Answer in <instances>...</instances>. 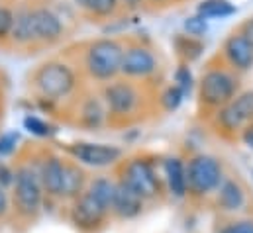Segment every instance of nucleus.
<instances>
[{
	"instance_id": "obj_1",
	"label": "nucleus",
	"mask_w": 253,
	"mask_h": 233,
	"mask_svg": "<svg viewBox=\"0 0 253 233\" xmlns=\"http://www.w3.org/2000/svg\"><path fill=\"white\" fill-rule=\"evenodd\" d=\"M122 184H126L129 190H133L139 198L145 202L161 200L165 194L163 178L155 163L145 155H133L122 161L120 171L116 176Z\"/></svg>"
},
{
	"instance_id": "obj_2",
	"label": "nucleus",
	"mask_w": 253,
	"mask_h": 233,
	"mask_svg": "<svg viewBox=\"0 0 253 233\" xmlns=\"http://www.w3.org/2000/svg\"><path fill=\"white\" fill-rule=\"evenodd\" d=\"M240 78L238 75L226 65V67H208L198 82V106L206 112H212V116L230 104L238 96Z\"/></svg>"
},
{
	"instance_id": "obj_3",
	"label": "nucleus",
	"mask_w": 253,
	"mask_h": 233,
	"mask_svg": "<svg viewBox=\"0 0 253 233\" xmlns=\"http://www.w3.org/2000/svg\"><path fill=\"white\" fill-rule=\"evenodd\" d=\"M185 171H187V192H189L187 198L198 202L210 200L220 188L222 180L226 178L222 161L208 153H196L189 157V161L185 163Z\"/></svg>"
},
{
	"instance_id": "obj_4",
	"label": "nucleus",
	"mask_w": 253,
	"mask_h": 233,
	"mask_svg": "<svg viewBox=\"0 0 253 233\" xmlns=\"http://www.w3.org/2000/svg\"><path fill=\"white\" fill-rule=\"evenodd\" d=\"M12 200L14 210L20 218L32 220L42 212L43 206V186L36 167L32 165H20L14 171V184H12Z\"/></svg>"
},
{
	"instance_id": "obj_5",
	"label": "nucleus",
	"mask_w": 253,
	"mask_h": 233,
	"mask_svg": "<svg viewBox=\"0 0 253 233\" xmlns=\"http://www.w3.org/2000/svg\"><path fill=\"white\" fill-rule=\"evenodd\" d=\"M124 55V45L114 38H100L86 47V71L94 80L106 82L120 75V65Z\"/></svg>"
},
{
	"instance_id": "obj_6",
	"label": "nucleus",
	"mask_w": 253,
	"mask_h": 233,
	"mask_svg": "<svg viewBox=\"0 0 253 233\" xmlns=\"http://www.w3.org/2000/svg\"><path fill=\"white\" fill-rule=\"evenodd\" d=\"M104 104L106 114L112 117H118L122 121H129L137 116V112L143 108L141 90L129 80H114L104 86Z\"/></svg>"
},
{
	"instance_id": "obj_7",
	"label": "nucleus",
	"mask_w": 253,
	"mask_h": 233,
	"mask_svg": "<svg viewBox=\"0 0 253 233\" xmlns=\"http://www.w3.org/2000/svg\"><path fill=\"white\" fill-rule=\"evenodd\" d=\"M34 82L43 98L59 100L73 92V88L77 84V77L69 65L59 63V61H51V63L42 65L36 71Z\"/></svg>"
},
{
	"instance_id": "obj_8",
	"label": "nucleus",
	"mask_w": 253,
	"mask_h": 233,
	"mask_svg": "<svg viewBox=\"0 0 253 233\" xmlns=\"http://www.w3.org/2000/svg\"><path fill=\"white\" fill-rule=\"evenodd\" d=\"M212 202L214 208L228 218H242L252 210V196L248 192V186L238 176L226 175L220 188L212 196Z\"/></svg>"
},
{
	"instance_id": "obj_9",
	"label": "nucleus",
	"mask_w": 253,
	"mask_h": 233,
	"mask_svg": "<svg viewBox=\"0 0 253 233\" xmlns=\"http://www.w3.org/2000/svg\"><path fill=\"white\" fill-rule=\"evenodd\" d=\"M69 218H71V224L79 232L96 233L106 226V222L112 216H110V208H106L104 204H100L90 194L83 192L77 200H73L71 210H69Z\"/></svg>"
},
{
	"instance_id": "obj_10",
	"label": "nucleus",
	"mask_w": 253,
	"mask_h": 233,
	"mask_svg": "<svg viewBox=\"0 0 253 233\" xmlns=\"http://www.w3.org/2000/svg\"><path fill=\"white\" fill-rule=\"evenodd\" d=\"M67 153L73 157L77 165L90 167V169H106L114 167L122 161L124 151L116 145L108 143H90V141H77L67 145Z\"/></svg>"
},
{
	"instance_id": "obj_11",
	"label": "nucleus",
	"mask_w": 253,
	"mask_h": 233,
	"mask_svg": "<svg viewBox=\"0 0 253 233\" xmlns=\"http://www.w3.org/2000/svg\"><path fill=\"white\" fill-rule=\"evenodd\" d=\"M157 57L155 53L143 45V43H131L124 47L122 65H120V75L126 78H149L157 71Z\"/></svg>"
},
{
	"instance_id": "obj_12",
	"label": "nucleus",
	"mask_w": 253,
	"mask_h": 233,
	"mask_svg": "<svg viewBox=\"0 0 253 233\" xmlns=\"http://www.w3.org/2000/svg\"><path fill=\"white\" fill-rule=\"evenodd\" d=\"M222 59L234 73H246L253 67V47L238 32H234L222 45Z\"/></svg>"
},
{
	"instance_id": "obj_13",
	"label": "nucleus",
	"mask_w": 253,
	"mask_h": 233,
	"mask_svg": "<svg viewBox=\"0 0 253 233\" xmlns=\"http://www.w3.org/2000/svg\"><path fill=\"white\" fill-rule=\"evenodd\" d=\"M145 206H147V202L143 198H139L133 190H129L126 184H122L116 178V192H114V200H112V218H116L120 222H131L143 214Z\"/></svg>"
},
{
	"instance_id": "obj_14",
	"label": "nucleus",
	"mask_w": 253,
	"mask_h": 233,
	"mask_svg": "<svg viewBox=\"0 0 253 233\" xmlns=\"http://www.w3.org/2000/svg\"><path fill=\"white\" fill-rule=\"evenodd\" d=\"M161 178L165 192L175 200H185L189 196L187 192V171L185 161L181 157H167L161 161Z\"/></svg>"
},
{
	"instance_id": "obj_15",
	"label": "nucleus",
	"mask_w": 253,
	"mask_h": 233,
	"mask_svg": "<svg viewBox=\"0 0 253 233\" xmlns=\"http://www.w3.org/2000/svg\"><path fill=\"white\" fill-rule=\"evenodd\" d=\"M63 169L65 161L57 155H47L43 161H40V165L36 167L43 192L51 198H59L61 194V182H63Z\"/></svg>"
},
{
	"instance_id": "obj_16",
	"label": "nucleus",
	"mask_w": 253,
	"mask_h": 233,
	"mask_svg": "<svg viewBox=\"0 0 253 233\" xmlns=\"http://www.w3.org/2000/svg\"><path fill=\"white\" fill-rule=\"evenodd\" d=\"M32 22L36 39L42 41H57L63 34V24L57 14H53L49 8H36L32 10Z\"/></svg>"
},
{
	"instance_id": "obj_17",
	"label": "nucleus",
	"mask_w": 253,
	"mask_h": 233,
	"mask_svg": "<svg viewBox=\"0 0 253 233\" xmlns=\"http://www.w3.org/2000/svg\"><path fill=\"white\" fill-rule=\"evenodd\" d=\"M86 173L81 169V165L77 163H67L65 161V169H63V182H61V194L59 198L63 200H77L84 188H86Z\"/></svg>"
},
{
	"instance_id": "obj_18",
	"label": "nucleus",
	"mask_w": 253,
	"mask_h": 233,
	"mask_svg": "<svg viewBox=\"0 0 253 233\" xmlns=\"http://www.w3.org/2000/svg\"><path fill=\"white\" fill-rule=\"evenodd\" d=\"M212 123H214V127H216V131H218L220 135L230 137V139L238 137V135L242 133V129L246 127V123L242 121V117L234 112V108H232L230 104H226L224 108H220V110L212 116Z\"/></svg>"
},
{
	"instance_id": "obj_19",
	"label": "nucleus",
	"mask_w": 253,
	"mask_h": 233,
	"mask_svg": "<svg viewBox=\"0 0 253 233\" xmlns=\"http://www.w3.org/2000/svg\"><path fill=\"white\" fill-rule=\"evenodd\" d=\"M173 47L183 63H192L204 53V43L198 38H192L187 34H177L173 38Z\"/></svg>"
},
{
	"instance_id": "obj_20",
	"label": "nucleus",
	"mask_w": 253,
	"mask_h": 233,
	"mask_svg": "<svg viewBox=\"0 0 253 233\" xmlns=\"http://www.w3.org/2000/svg\"><path fill=\"white\" fill-rule=\"evenodd\" d=\"M10 36L18 43H30V41L36 39L34 22H32V10H22V12H18L14 16V24H12Z\"/></svg>"
},
{
	"instance_id": "obj_21",
	"label": "nucleus",
	"mask_w": 253,
	"mask_h": 233,
	"mask_svg": "<svg viewBox=\"0 0 253 233\" xmlns=\"http://www.w3.org/2000/svg\"><path fill=\"white\" fill-rule=\"evenodd\" d=\"M196 14L202 16L204 20L212 18H228L236 14V6L230 0H202L196 6Z\"/></svg>"
},
{
	"instance_id": "obj_22",
	"label": "nucleus",
	"mask_w": 253,
	"mask_h": 233,
	"mask_svg": "<svg viewBox=\"0 0 253 233\" xmlns=\"http://www.w3.org/2000/svg\"><path fill=\"white\" fill-rule=\"evenodd\" d=\"M106 119V110L98 98H88L83 108H81V123L88 129H96L104 123Z\"/></svg>"
},
{
	"instance_id": "obj_23",
	"label": "nucleus",
	"mask_w": 253,
	"mask_h": 233,
	"mask_svg": "<svg viewBox=\"0 0 253 233\" xmlns=\"http://www.w3.org/2000/svg\"><path fill=\"white\" fill-rule=\"evenodd\" d=\"M230 106L234 108V112L242 117V121L248 125L253 121V90H246L242 94H238Z\"/></svg>"
},
{
	"instance_id": "obj_24",
	"label": "nucleus",
	"mask_w": 253,
	"mask_h": 233,
	"mask_svg": "<svg viewBox=\"0 0 253 233\" xmlns=\"http://www.w3.org/2000/svg\"><path fill=\"white\" fill-rule=\"evenodd\" d=\"M183 98H185V92H183L179 86L169 84V86H165L163 92L159 94V104H161V108H163L165 112H173V110H177V108L181 106Z\"/></svg>"
},
{
	"instance_id": "obj_25",
	"label": "nucleus",
	"mask_w": 253,
	"mask_h": 233,
	"mask_svg": "<svg viewBox=\"0 0 253 233\" xmlns=\"http://www.w3.org/2000/svg\"><path fill=\"white\" fill-rule=\"evenodd\" d=\"M216 233H253V216L230 218L216 230Z\"/></svg>"
},
{
	"instance_id": "obj_26",
	"label": "nucleus",
	"mask_w": 253,
	"mask_h": 233,
	"mask_svg": "<svg viewBox=\"0 0 253 233\" xmlns=\"http://www.w3.org/2000/svg\"><path fill=\"white\" fill-rule=\"evenodd\" d=\"M24 127H26L32 135H38V137H51V135L57 131L49 121H45V119H42V117H38V116L24 117Z\"/></svg>"
},
{
	"instance_id": "obj_27",
	"label": "nucleus",
	"mask_w": 253,
	"mask_h": 233,
	"mask_svg": "<svg viewBox=\"0 0 253 233\" xmlns=\"http://www.w3.org/2000/svg\"><path fill=\"white\" fill-rule=\"evenodd\" d=\"M120 0H88L86 10L96 18H110L116 14Z\"/></svg>"
},
{
	"instance_id": "obj_28",
	"label": "nucleus",
	"mask_w": 253,
	"mask_h": 233,
	"mask_svg": "<svg viewBox=\"0 0 253 233\" xmlns=\"http://www.w3.org/2000/svg\"><path fill=\"white\" fill-rule=\"evenodd\" d=\"M185 32H187V36H192V38H202L204 34H206V30H208V24H206V20L202 18V16H198V14H194V16H189L187 20H185Z\"/></svg>"
},
{
	"instance_id": "obj_29",
	"label": "nucleus",
	"mask_w": 253,
	"mask_h": 233,
	"mask_svg": "<svg viewBox=\"0 0 253 233\" xmlns=\"http://www.w3.org/2000/svg\"><path fill=\"white\" fill-rule=\"evenodd\" d=\"M192 73H190L189 65L187 63H181L177 69H175V86H179L185 94L190 92V88H192Z\"/></svg>"
},
{
	"instance_id": "obj_30",
	"label": "nucleus",
	"mask_w": 253,
	"mask_h": 233,
	"mask_svg": "<svg viewBox=\"0 0 253 233\" xmlns=\"http://www.w3.org/2000/svg\"><path fill=\"white\" fill-rule=\"evenodd\" d=\"M20 141V133L18 131H8L0 135V157H8L14 153L16 145Z\"/></svg>"
},
{
	"instance_id": "obj_31",
	"label": "nucleus",
	"mask_w": 253,
	"mask_h": 233,
	"mask_svg": "<svg viewBox=\"0 0 253 233\" xmlns=\"http://www.w3.org/2000/svg\"><path fill=\"white\" fill-rule=\"evenodd\" d=\"M12 24H14V12L10 8H6V6H0V39L10 36Z\"/></svg>"
},
{
	"instance_id": "obj_32",
	"label": "nucleus",
	"mask_w": 253,
	"mask_h": 233,
	"mask_svg": "<svg viewBox=\"0 0 253 233\" xmlns=\"http://www.w3.org/2000/svg\"><path fill=\"white\" fill-rule=\"evenodd\" d=\"M238 34H240V36H242V38L253 47V16L252 18H248V20H244V22L240 24Z\"/></svg>"
},
{
	"instance_id": "obj_33",
	"label": "nucleus",
	"mask_w": 253,
	"mask_h": 233,
	"mask_svg": "<svg viewBox=\"0 0 253 233\" xmlns=\"http://www.w3.org/2000/svg\"><path fill=\"white\" fill-rule=\"evenodd\" d=\"M14 184V171L6 165H0V186L6 190V186Z\"/></svg>"
},
{
	"instance_id": "obj_34",
	"label": "nucleus",
	"mask_w": 253,
	"mask_h": 233,
	"mask_svg": "<svg viewBox=\"0 0 253 233\" xmlns=\"http://www.w3.org/2000/svg\"><path fill=\"white\" fill-rule=\"evenodd\" d=\"M10 212V198H8V192L0 186V220L6 218Z\"/></svg>"
},
{
	"instance_id": "obj_35",
	"label": "nucleus",
	"mask_w": 253,
	"mask_h": 233,
	"mask_svg": "<svg viewBox=\"0 0 253 233\" xmlns=\"http://www.w3.org/2000/svg\"><path fill=\"white\" fill-rule=\"evenodd\" d=\"M240 137H242V141H244L246 145L253 147V121H252V123H248V125H246L244 129H242Z\"/></svg>"
},
{
	"instance_id": "obj_36",
	"label": "nucleus",
	"mask_w": 253,
	"mask_h": 233,
	"mask_svg": "<svg viewBox=\"0 0 253 233\" xmlns=\"http://www.w3.org/2000/svg\"><path fill=\"white\" fill-rule=\"evenodd\" d=\"M141 2H143V0H124V4H126L127 10H135V8H139Z\"/></svg>"
},
{
	"instance_id": "obj_37",
	"label": "nucleus",
	"mask_w": 253,
	"mask_h": 233,
	"mask_svg": "<svg viewBox=\"0 0 253 233\" xmlns=\"http://www.w3.org/2000/svg\"><path fill=\"white\" fill-rule=\"evenodd\" d=\"M75 4H77V6H81V8H86L88 0H75Z\"/></svg>"
},
{
	"instance_id": "obj_38",
	"label": "nucleus",
	"mask_w": 253,
	"mask_h": 233,
	"mask_svg": "<svg viewBox=\"0 0 253 233\" xmlns=\"http://www.w3.org/2000/svg\"><path fill=\"white\" fill-rule=\"evenodd\" d=\"M151 4H165V2H171V0H149Z\"/></svg>"
}]
</instances>
